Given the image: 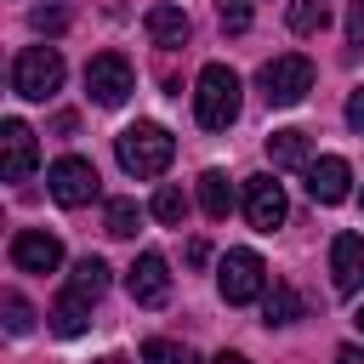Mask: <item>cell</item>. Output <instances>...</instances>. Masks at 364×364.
<instances>
[{"instance_id": "9", "label": "cell", "mask_w": 364, "mask_h": 364, "mask_svg": "<svg viewBox=\"0 0 364 364\" xmlns=\"http://www.w3.org/2000/svg\"><path fill=\"white\" fill-rule=\"evenodd\" d=\"M284 188L273 182V176H245V216H250V228L256 233H273V228H284Z\"/></svg>"}, {"instance_id": "29", "label": "cell", "mask_w": 364, "mask_h": 364, "mask_svg": "<svg viewBox=\"0 0 364 364\" xmlns=\"http://www.w3.org/2000/svg\"><path fill=\"white\" fill-rule=\"evenodd\" d=\"M336 364H364V347H336Z\"/></svg>"}, {"instance_id": "7", "label": "cell", "mask_w": 364, "mask_h": 364, "mask_svg": "<svg viewBox=\"0 0 364 364\" xmlns=\"http://www.w3.org/2000/svg\"><path fill=\"white\" fill-rule=\"evenodd\" d=\"M216 284H222V301H228V307H245V301H256V296H262L267 267H262V256H256V250H228V256H222Z\"/></svg>"}, {"instance_id": "18", "label": "cell", "mask_w": 364, "mask_h": 364, "mask_svg": "<svg viewBox=\"0 0 364 364\" xmlns=\"http://www.w3.org/2000/svg\"><path fill=\"white\" fill-rule=\"evenodd\" d=\"M85 324H91V301H80V296L63 290L57 307H51V330H57V336H80Z\"/></svg>"}, {"instance_id": "26", "label": "cell", "mask_w": 364, "mask_h": 364, "mask_svg": "<svg viewBox=\"0 0 364 364\" xmlns=\"http://www.w3.org/2000/svg\"><path fill=\"white\" fill-rule=\"evenodd\" d=\"M63 23H68V11H57V6H34V28H40V34H63Z\"/></svg>"}, {"instance_id": "13", "label": "cell", "mask_w": 364, "mask_h": 364, "mask_svg": "<svg viewBox=\"0 0 364 364\" xmlns=\"http://www.w3.org/2000/svg\"><path fill=\"white\" fill-rule=\"evenodd\" d=\"M330 279H336L341 296L364 290V239L358 233H336L330 239Z\"/></svg>"}, {"instance_id": "19", "label": "cell", "mask_w": 364, "mask_h": 364, "mask_svg": "<svg viewBox=\"0 0 364 364\" xmlns=\"http://www.w3.org/2000/svg\"><path fill=\"white\" fill-rule=\"evenodd\" d=\"M262 313H267V324H296V318H301V296H296L290 284H273L267 301H262Z\"/></svg>"}, {"instance_id": "11", "label": "cell", "mask_w": 364, "mask_h": 364, "mask_svg": "<svg viewBox=\"0 0 364 364\" xmlns=\"http://www.w3.org/2000/svg\"><path fill=\"white\" fill-rule=\"evenodd\" d=\"M0 148H6V182H28L34 165H40L34 131H28L23 119H6V125H0Z\"/></svg>"}, {"instance_id": "23", "label": "cell", "mask_w": 364, "mask_h": 364, "mask_svg": "<svg viewBox=\"0 0 364 364\" xmlns=\"http://www.w3.org/2000/svg\"><path fill=\"white\" fill-rule=\"evenodd\" d=\"M142 364H193V353H188L182 341L154 336V341H142Z\"/></svg>"}, {"instance_id": "15", "label": "cell", "mask_w": 364, "mask_h": 364, "mask_svg": "<svg viewBox=\"0 0 364 364\" xmlns=\"http://www.w3.org/2000/svg\"><path fill=\"white\" fill-rule=\"evenodd\" d=\"M102 290H108V262H102V256H80V262H74V273H68V296L97 301Z\"/></svg>"}, {"instance_id": "14", "label": "cell", "mask_w": 364, "mask_h": 364, "mask_svg": "<svg viewBox=\"0 0 364 364\" xmlns=\"http://www.w3.org/2000/svg\"><path fill=\"white\" fill-rule=\"evenodd\" d=\"M142 28H148V40H154V46H165V51H171V46H188V34H193L188 11H182V6H171V0H165V6H148Z\"/></svg>"}, {"instance_id": "2", "label": "cell", "mask_w": 364, "mask_h": 364, "mask_svg": "<svg viewBox=\"0 0 364 364\" xmlns=\"http://www.w3.org/2000/svg\"><path fill=\"white\" fill-rule=\"evenodd\" d=\"M114 154H119V165H125L131 176H159V171L171 165V154H176V136H171L165 125H154V119H136V125L119 131Z\"/></svg>"}, {"instance_id": "16", "label": "cell", "mask_w": 364, "mask_h": 364, "mask_svg": "<svg viewBox=\"0 0 364 364\" xmlns=\"http://www.w3.org/2000/svg\"><path fill=\"white\" fill-rule=\"evenodd\" d=\"M267 154H273V165H307L313 154H307V131H296V125H284V131H273L267 136Z\"/></svg>"}, {"instance_id": "5", "label": "cell", "mask_w": 364, "mask_h": 364, "mask_svg": "<svg viewBox=\"0 0 364 364\" xmlns=\"http://www.w3.org/2000/svg\"><path fill=\"white\" fill-rule=\"evenodd\" d=\"M85 91H91V102L119 108V102L136 91V74H131V63H125L119 51H97V57L85 63Z\"/></svg>"}, {"instance_id": "17", "label": "cell", "mask_w": 364, "mask_h": 364, "mask_svg": "<svg viewBox=\"0 0 364 364\" xmlns=\"http://www.w3.org/2000/svg\"><path fill=\"white\" fill-rule=\"evenodd\" d=\"M199 205H205V216H210V222H222V216L233 210V188H228V176H222V171H205V176H199Z\"/></svg>"}, {"instance_id": "30", "label": "cell", "mask_w": 364, "mask_h": 364, "mask_svg": "<svg viewBox=\"0 0 364 364\" xmlns=\"http://www.w3.org/2000/svg\"><path fill=\"white\" fill-rule=\"evenodd\" d=\"M210 364H245V353H216Z\"/></svg>"}, {"instance_id": "28", "label": "cell", "mask_w": 364, "mask_h": 364, "mask_svg": "<svg viewBox=\"0 0 364 364\" xmlns=\"http://www.w3.org/2000/svg\"><path fill=\"white\" fill-rule=\"evenodd\" d=\"M347 125H353V131L364 136V85H358V91L347 97Z\"/></svg>"}, {"instance_id": "20", "label": "cell", "mask_w": 364, "mask_h": 364, "mask_svg": "<svg viewBox=\"0 0 364 364\" xmlns=\"http://www.w3.org/2000/svg\"><path fill=\"white\" fill-rule=\"evenodd\" d=\"M136 222H142L136 199H108V216H102V228H108L114 239H131V233H136Z\"/></svg>"}, {"instance_id": "6", "label": "cell", "mask_w": 364, "mask_h": 364, "mask_svg": "<svg viewBox=\"0 0 364 364\" xmlns=\"http://www.w3.org/2000/svg\"><path fill=\"white\" fill-rule=\"evenodd\" d=\"M46 188H51V199H57V205H68V210H74V205H91L102 182H97V165H91V159L63 154V159L46 171Z\"/></svg>"}, {"instance_id": "21", "label": "cell", "mask_w": 364, "mask_h": 364, "mask_svg": "<svg viewBox=\"0 0 364 364\" xmlns=\"http://www.w3.org/2000/svg\"><path fill=\"white\" fill-rule=\"evenodd\" d=\"M330 23V6L324 0H290V28L296 34H318Z\"/></svg>"}, {"instance_id": "12", "label": "cell", "mask_w": 364, "mask_h": 364, "mask_svg": "<svg viewBox=\"0 0 364 364\" xmlns=\"http://www.w3.org/2000/svg\"><path fill=\"white\" fill-rule=\"evenodd\" d=\"M347 182H353V171H347L341 154H318V159H307V193H313L318 205H341V199H347Z\"/></svg>"}, {"instance_id": "31", "label": "cell", "mask_w": 364, "mask_h": 364, "mask_svg": "<svg viewBox=\"0 0 364 364\" xmlns=\"http://www.w3.org/2000/svg\"><path fill=\"white\" fill-rule=\"evenodd\" d=\"M358 330H364V307H358Z\"/></svg>"}, {"instance_id": "3", "label": "cell", "mask_w": 364, "mask_h": 364, "mask_svg": "<svg viewBox=\"0 0 364 364\" xmlns=\"http://www.w3.org/2000/svg\"><path fill=\"white\" fill-rule=\"evenodd\" d=\"M57 85H63V51H57V46H28V51H17V63H11V91H17V97L46 102Z\"/></svg>"}, {"instance_id": "22", "label": "cell", "mask_w": 364, "mask_h": 364, "mask_svg": "<svg viewBox=\"0 0 364 364\" xmlns=\"http://www.w3.org/2000/svg\"><path fill=\"white\" fill-rule=\"evenodd\" d=\"M165 228H182V216H188V199H182V188H159L154 193V205H148Z\"/></svg>"}, {"instance_id": "8", "label": "cell", "mask_w": 364, "mask_h": 364, "mask_svg": "<svg viewBox=\"0 0 364 364\" xmlns=\"http://www.w3.org/2000/svg\"><path fill=\"white\" fill-rule=\"evenodd\" d=\"M125 290H131L136 307H165L171 301V267H165V256L159 250H142L131 262V273H125Z\"/></svg>"}, {"instance_id": "1", "label": "cell", "mask_w": 364, "mask_h": 364, "mask_svg": "<svg viewBox=\"0 0 364 364\" xmlns=\"http://www.w3.org/2000/svg\"><path fill=\"white\" fill-rule=\"evenodd\" d=\"M239 74L228 68V63H205L199 68V85H193V114H199V125L205 131H228L233 119H239Z\"/></svg>"}, {"instance_id": "27", "label": "cell", "mask_w": 364, "mask_h": 364, "mask_svg": "<svg viewBox=\"0 0 364 364\" xmlns=\"http://www.w3.org/2000/svg\"><path fill=\"white\" fill-rule=\"evenodd\" d=\"M347 40L364 46V0H353V11H347Z\"/></svg>"}, {"instance_id": "25", "label": "cell", "mask_w": 364, "mask_h": 364, "mask_svg": "<svg viewBox=\"0 0 364 364\" xmlns=\"http://www.w3.org/2000/svg\"><path fill=\"white\" fill-rule=\"evenodd\" d=\"M216 17H222V28H228V34H245V28H250V6H245V0H222V6H216Z\"/></svg>"}, {"instance_id": "4", "label": "cell", "mask_w": 364, "mask_h": 364, "mask_svg": "<svg viewBox=\"0 0 364 364\" xmlns=\"http://www.w3.org/2000/svg\"><path fill=\"white\" fill-rule=\"evenodd\" d=\"M307 91H313V63H307L301 51H284V57L262 63V97H267L273 108H296Z\"/></svg>"}, {"instance_id": "10", "label": "cell", "mask_w": 364, "mask_h": 364, "mask_svg": "<svg viewBox=\"0 0 364 364\" xmlns=\"http://www.w3.org/2000/svg\"><path fill=\"white\" fill-rule=\"evenodd\" d=\"M11 267H17V273H57V267H63L57 233H40V228L11 233Z\"/></svg>"}, {"instance_id": "24", "label": "cell", "mask_w": 364, "mask_h": 364, "mask_svg": "<svg viewBox=\"0 0 364 364\" xmlns=\"http://www.w3.org/2000/svg\"><path fill=\"white\" fill-rule=\"evenodd\" d=\"M6 330H11V336H28V330H34V307H28L17 290H6Z\"/></svg>"}]
</instances>
